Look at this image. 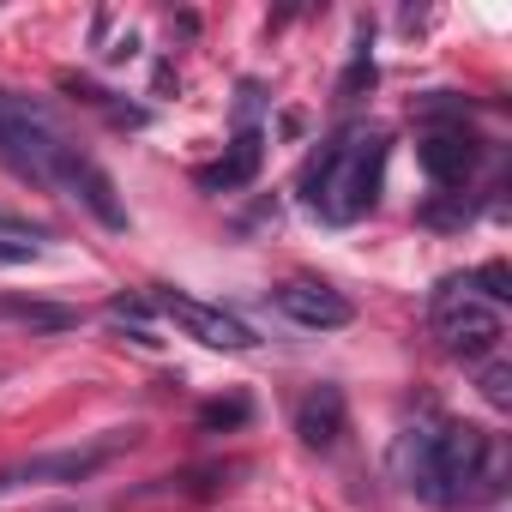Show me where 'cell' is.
<instances>
[{"instance_id": "obj_9", "label": "cell", "mask_w": 512, "mask_h": 512, "mask_svg": "<svg viewBox=\"0 0 512 512\" xmlns=\"http://www.w3.org/2000/svg\"><path fill=\"white\" fill-rule=\"evenodd\" d=\"M344 428H350L344 386H314V392L296 404V434H302V446H314V452H332V446L344 440Z\"/></svg>"}, {"instance_id": "obj_14", "label": "cell", "mask_w": 512, "mask_h": 512, "mask_svg": "<svg viewBox=\"0 0 512 512\" xmlns=\"http://www.w3.org/2000/svg\"><path fill=\"white\" fill-rule=\"evenodd\" d=\"M482 398H488V404H500V410L512 404V368H506V362H494V368L482 374Z\"/></svg>"}, {"instance_id": "obj_5", "label": "cell", "mask_w": 512, "mask_h": 512, "mask_svg": "<svg viewBox=\"0 0 512 512\" xmlns=\"http://www.w3.org/2000/svg\"><path fill=\"white\" fill-rule=\"evenodd\" d=\"M151 308L163 320H175L187 338H199L205 350H253V326L235 320V314H223V308H211V302H193L181 290H151Z\"/></svg>"}, {"instance_id": "obj_13", "label": "cell", "mask_w": 512, "mask_h": 512, "mask_svg": "<svg viewBox=\"0 0 512 512\" xmlns=\"http://www.w3.org/2000/svg\"><path fill=\"white\" fill-rule=\"evenodd\" d=\"M470 284H482V296H488V308H500V302H512V290H506V284H512V278H506V266H482V272H476Z\"/></svg>"}, {"instance_id": "obj_11", "label": "cell", "mask_w": 512, "mask_h": 512, "mask_svg": "<svg viewBox=\"0 0 512 512\" xmlns=\"http://www.w3.org/2000/svg\"><path fill=\"white\" fill-rule=\"evenodd\" d=\"M0 326H25V332H73L79 308L67 302H37V296H7L0 302Z\"/></svg>"}, {"instance_id": "obj_16", "label": "cell", "mask_w": 512, "mask_h": 512, "mask_svg": "<svg viewBox=\"0 0 512 512\" xmlns=\"http://www.w3.org/2000/svg\"><path fill=\"white\" fill-rule=\"evenodd\" d=\"M0 229H7V235H19V241H31V247H37V241H49V229H43V223H31V217H13V211H0Z\"/></svg>"}, {"instance_id": "obj_15", "label": "cell", "mask_w": 512, "mask_h": 512, "mask_svg": "<svg viewBox=\"0 0 512 512\" xmlns=\"http://www.w3.org/2000/svg\"><path fill=\"white\" fill-rule=\"evenodd\" d=\"M205 428H223V422H247V398H229V404H205L199 410Z\"/></svg>"}, {"instance_id": "obj_6", "label": "cell", "mask_w": 512, "mask_h": 512, "mask_svg": "<svg viewBox=\"0 0 512 512\" xmlns=\"http://www.w3.org/2000/svg\"><path fill=\"white\" fill-rule=\"evenodd\" d=\"M133 440L127 434H109L97 446H73V452H49V458H31V464H13V470H0V494H13V488H31V482H85L109 464V452H121Z\"/></svg>"}, {"instance_id": "obj_4", "label": "cell", "mask_w": 512, "mask_h": 512, "mask_svg": "<svg viewBox=\"0 0 512 512\" xmlns=\"http://www.w3.org/2000/svg\"><path fill=\"white\" fill-rule=\"evenodd\" d=\"M428 320H434V338H440V350H446V356H464V362H482V356H494V350H500V338H506V320H500V308L476 302L464 278H446V284L434 290V302H428Z\"/></svg>"}, {"instance_id": "obj_2", "label": "cell", "mask_w": 512, "mask_h": 512, "mask_svg": "<svg viewBox=\"0 0 512 512\" xmlns=\"http://www.w3.org/2000/svg\"><path fill=\"white\" fill-rule=\"evenodd\" d=\"M494 476V440L470 422L410 428L398 440V482L428 506H464Z\"/></svg>"}, {"instance_id": "obj_7", "label": "cell", "mask_w": 512, "mask_h": 512, "mask_svg": "<svg viewBox=\"0 0 512 512\" xmlns=\"http://www.w3.org/2000/svg\"><path fill=\"white\" fill-rule=\"evenodd\" d=\"M272 302H278L284 320H296V326H308V332H338V326L356 320V302H350L344 290L320 284V278H290V284H278Z\"/></svg>"}, {"instance_id": "obj_17", "label": "cell", "mask_w": 512, "mask_h": 512, "mask_svg": "<svg viewBox=\"0 0 512 512\" xmlns=\"http://www.w3.org/2000/svg\"><path fill=\"white\" fill-rule=\"evenodd\" d=\"M31 253H37L31 241H0V266H25Z\"/></svg>"}, {"instance_id": "obj_8", "label": "cell", "mask_w": 512, "mask_h": 512, "mask_svg": "<svg viewBox=\"0 0 512 512\" xmlns=\"http://www.w3.org/2000/svg\"><path fill=\"white\" fill-rule=\"evenodd\" d=\"M416 157H422V169H428V181L434 187H464L470 175H476V133L464 127V121H446V127H428L422 133V145H416Z\"/></svg>"}, {"instance_id": "obj_1", "label": "cell", "mask_w": 512, "mask_h": 512, "mask_svg": "<svg viewBox=\"0 0 512 512\" xmlns=\"http://www.w3.org/2000/svg\"><path fill=\"white\" fill-rule=\"evenodd\" d=\"M0 163H13L25 181L37 187H61L67 199H79L97 223L121 229L127 211L115 199V181L49 121V109H37L31 97H7L0 91Z\"/></svg>"}, {"instance_id": "obj_10", "label": "cell", "mask_w": 512, "mask_h": 512, "mask_svg": "<svg viewBox=\"0 0 512 512\" xmlns=\"http://www.w3.org/2000/svg\"><path fill=\"white\" fill-rule=\"evenodd\" d=\"M260 157H266V139H260V127H241L235 133V145L223 151V163H211V169H199V187L205 193H235V187H247L253 175H260Z\"/></svg>"}, {"instance_id": "obj_3", "label": "cell", "mask_w": 512, "mask_h": 512, "mask_svg": "<svg viewBox=\"0 0 512 512\" xmlns=\"http://www.w3.org/2000/svg\"><path fill=\"white\" fill-rule=\"evenodd\" d=\"M386 151L392 139L380 127H344L332 145H320V157L302 175V199L320 223H362L380 199V175H386Z\"/></svg>"}, {"instance_id": "obj_12", "label": "cell", "mask_w": 512, "mask_h": 512, "mask_svg": "<svg viewBox=\"0 0 512 512\" xmlns=\"http://www.w3.org/2000/svg\"><path fill=\"white\" fill-rule=\"evenodd\" d=\"M362 85H374V55H368V37L356 43V61H350V73L338 79V103H356V97H362Z\"/></svg>"}]
</instances>
